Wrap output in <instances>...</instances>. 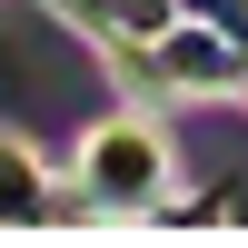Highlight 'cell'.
I'll use <instances>...</instances> for the list:
<instances>
[{
	"mask_svg": "<svg viewBox=\"0 0 248 248\" xmlns=\"http://www.w3.org/2000/svg\"><path fill=\"white\" fill-rule=\"evenodd\" d=\"M0 109L40 139H79L99 109V70L30 10H0Z\"/></svg>",
	"mask_w": 248,
	"mask_h": 248,
	"instance_id": "6da1fadb",
	"label": "cell"
}]
</instances>
